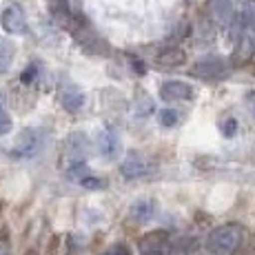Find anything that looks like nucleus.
<instances>
[{
  "label": "nucleus",
  "mask_w": 255,
  "mask_h": 255,
  "mask_svg": "<svg viewBox=\"0 0 255 255\" xmlns=\"http://www.w3.org/2000/svg\"><path fill=\"white\" fill-rule=\"evenodd\" d=\"M244 238V231L238 224H222V227L213 229L207 238V249L213 255H231L240 247Z\"/></svg>",
  "instance_id": "obj_1"
},
{
  "label": "nucleus",
  "mask_w": 255,
  "mask_h": 255,
  "mask_svg": "<svg viewBox=\"0 0 255 255\" xmlns=\"http://www.w3.org/2000/svg\"><path fill=\"white\" fill-rule=\"evenodd\" d=\"M0 24L7 33L11 36H20L27 31V16H24V9L18 2H7L0 11Z\"/></svg>",
  "instance_id": "obj_2"
},
{
  "label": "nucleus",
  "mask_w": 255,
  "mask_h": 255,
  "mask_svg": "<svg viewBox=\"0 0 255 255\" xmlns=\"http://www.w3.org/2000/svg\"><path fill=\"white\" fill-rule=\"evenodd\" d=\"M160 96H162V100H193L195 91L191 85H186L182 80H166L162 87H160Z\"/></svg>",
  "instance_id": "obj_3"
},
{
  "label": "nucleus",
  "mask_w": 255,
  "mask_h": 255,
  "mask_svg": "<svg viewBox=\"0 0 255 255\" xmlns=\"http://www.w3.org/2000/svg\"><path fill=\"white\" fill-rule=\"evenodd\" d=\"M149 173H151V162L138 153H131L122 162V175L125 178H142V175H149Z\"/></svg>",
  "instance_id": "obj_4"
},
{
  "label": "nucleus",
  "mask_w": 255,
  "mask_h": 255,
  "mask_svg": "<svg viewBox=\"0 0 255 255\" xmlns=\"http://www.w3.org/2000/svg\"><path fill=\"white\" fill-rule=\"evenodd\" d=\"M60 102L69 114H78V111L85 107V93L78 89L76 85H67L60 93Z\"/></svg>",
  "instance_id": "obj_5"
},
{
  "label": "nucleus",
  "mask_w": 255,
  "mask_h": 255,
  "mask_svg": "<svg viewBox=\"0 0 255 255\" xmlns=\"http://www.w3.org/2000/svg\"><path fill=\"white\" fill-rule=\"evenodd\" d=\"M211 11L218 18L220 24H229L235 16V7L233 0H211Z\"/></svg>",
  "instance_id": "obj_6"
},
{
  "label": "nucleus",
  "mask_w": 255,
  "mask_h": 255,
  "mask_svg": "<svg viewBox=\"0 0 255 255\" xmlns=\"http://www.w3.org/2000/svg\"><path fill=\"white\" fill-rule=\"evenodd\" d=\"M38 146H40V135H38V131L29 129L20 135V142H18V146H16V153L18 155H33L38 151Z\"/></svg>",
  "instance_id": "obj_7"
},
{
  "label": "nucleus",
  "mask_w": 255,
  "mask_h": 255,
  "mask_svg": "<svg viewBox=\"0 0 255 255\" xmlns=\"http://www.w3.org/2000/svg\"><path fill=\"white\" fill-rule=\"evenodd\" d=\"M13 56H16V49L9 40L0 38V73H7L13 65Z\"/></svg>",
  "instance_id": "obj_8"
},
{
  "label": "nucleus",
  "mask_w": 255,
  "mask_h": 255,
  "mask_svg": "<svg viewBox=\"0 0 255 255\" xmlns=\"http://www.w3.org/2000/svg\"><path fill=\"white\" fill-rule=\"evenodd\" d=\"M155 215V204L149 202V200H140V202L133 204V218L138 220V222H149V220H153Z\"/></svg>",
  "instance_id": "obj_9"
},
{
  "label": "nucleus",
  "mask_w": 255,
  "mask_h": 255,
  "mask_svg": "<svg viewBox=\"0 0 255 255\" xmlns=\"http://www.w3.org/2000/svg\"><path fill=\"white\" fill-rule=\"evenodd\" d=\"M98 144H100V151L107 155V158H114L116 155V149H118V138L114 133H109V131H105V133H100V138H98Z\"/></svg>",
  "instance_id": "obj_10"
},
{
  "label": "nucleus",
  "mask_w": 255,
  "mask_h": 255,
  "mask_svg": "<svg viewBox=\"0 0 255 255\" xmlns=\"http://www.w3.org/2000/svg\"><path fill=\"white\" fill-rule=\"evenodd\" d=\"M158 62H162V65H171V67L182 65V62H184V53L180 51V49H169V51H164L162 56L158 58Z\"/></svg>",
  "instance_id": "obj_11"
},
{
  "label": "nucleus",
  "mask_w": 255,
  "mask_h": 255,
  "mask_svg": "<svg viewBox=\"0 0 255 255\" xmlns=\"http://www.w3.org/2000/svg\"><path fill=\"white\" fill-rule=\"evenodd\" d=\"M180 122V114L173 109H162L160 111V125L162 127H175Z\"/></svg>",
  "instance_id": "obj_12"
},
{
  "label": "nucleus",
  "mask_w": 255,
  "mask_h": 255,
  "mask_svg": "<svg viewBox=\"0 0 255 255\" xmlns=\"http://www.w3.org/2000/svg\"><path fill=\"white\" fill-rule=\"evenodd\" d=\"M9 131H11V118L0 107V135H7Z\"/></svg>",
  "instance_id": "obj_13"
},
{
  "label": "nucleus",
  "mask_w": 255,
  "mask_h": 255,
  "mask_svg": "<svg viewBox=\"0 0 255 255\" xmlns=\"http://www.w3.org/2000/svg\"><path fill=\"white\" fill-rule=\"evenodd\" d=\"M222 131H224V135H235V131H238V122L233 120V118H229V120H224V125H222Z\"/></svg>",
  "instance_id": "obj_14"
},
{
  "label": "nucleus",
  "mask_w": 255,
  "mask_h": 255,
  "mask_svg": "<svg viewBox=\"0 0 255 255\" xmlns=\"http://www.w3.org/2000/svg\"><path fill=\"white\" fill-rule=\"evenodd\" d=\"M33 73H36V65H31L27 71L22 73V82H31L33 80Z\"/></svg>",
  "instance_id": "obj_15"
},
{
  "label": "nucleus",
  "mask_w": 255,
  "mask_h": 255,
  "mask_svg": "<svg viewBox=\"0 0 255 255\" xmlns=\"http://www.w3.org/2000/svg\"><path fill=\"white\" fill-rule=\"evenodd\" d=\"M109 255H131V251H129L127 247H122V244H120V247L111 249V253H109Z\"/></svg>",
  "instance_id": "obj_16"
},
{
  "label": "nucleus",
  "mask_w": 255,
  "mask_h": 255,
  "mask_svg": "<svg viewBox=\"0 0 255 255\" xmlns=\"http://www.w3.org/2000/svg\"><path fill=\"white\" fill-rule=\"evenodd\" d=\"M0 255H11V249H9L7 240H0Z\"/></svg>",
  "instance_id": "obj_17"
},
{
  "label": "nucleus",
  "mask_w": 255,
  "mask_h": 255,
  "mask_svg": "<svg viewBox=\"0 0 255 255\" xmlns=\"http://www.w3.org/2000/svg\"><path fill=\"white\" fill-rule=\"evenodd\" d=\"M249 105H251V111L255 114V93H251V98H249Z\"/></svg>",
  "instance_id": "obj_18"
}]
</instances>
